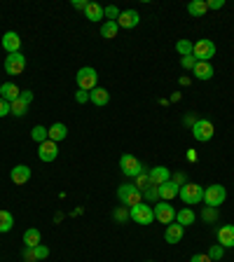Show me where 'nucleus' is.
I'll list each match as a JSON object with an SVG mask.
<instances>
[{
	"label": "nucleus",
	"instance_id": "42",
	"mask_svg": "<svg viewBox=\"0 0 234 262\" xmlns=\"http://www.w3.org/2000/svg\"><path fill=\"white\" fill-rule=\"evenodd\" d=\"M5 115H12L10 103H7L5 98H0V117H5Z\"/></svg>",
	"mask_w": 234,
	"mask_h": 262
},
{
	"label": "nucleus",
	"instance_id": "27",
	"mask_svg": "<svg viewBox=\"0 0 234 262\" xmlns=\"http://www.w3.org/2000/svg\"><path fill=\"white\" fill-rule=\"evenodd\" d=\"M187 12H190L192 16H204L208 12L206 0H192L190 5H187Z\"/></svg>",
	"mask_w": 234,
	"mask_h": 262
},
{
	"label": "nucleus",
	"instance_id": "16",
	"mask_svg": "<svg viewBox=\"0 0 234 262\" xmlns=\"http://www.w3.org/2000/svg\"><path fill=\"white\" fill-rule=\"evenodd\" d=\"M19 96H22V89L16 87L14 82H3V87H0V98H5L7 103H14Z\"/></svg>",
	"mask_w": 234,
	"mask_h": 262
},
{
	"label": "nucleus",
	"instance_id": "44",
	"mask_svg": "<svg viewBox=\"0 0 234 262\" xmlns=\"http://www.w3.org/2000/svg\"><path fill=\"white\" fill-rule=\"evenodd\" d=\"M171 180H174V183H176V185H178V187H183V185H185V183H187L185 173H174V178H171Z\"/></svg>",
	"mask_w": 234,
	"mask_h": 262
},
{
	"label": "nucleus",
	"instance_id": "24",
	"mask_svg": "<svg viewBox=\"0 0 234 262\" xmlns=\"http://www.w3.org/2000/svg\"><path fill=\"white\" fill-rule=\"evenodd\" d=\"M197 215L192 208H180V211H176V223L183 225V227H187V225H195Z\"/></svg>",
	"mask_w": 234,
	"mask_h": 262
},
{
	"label": "nucleus",
	"instance_id": "23",
	"mask_svg": "<svg viewBox=\"0 0 234 262\" xmlns=\"http://www.w3.org/2000/svg\"><path fill=\"white\" fill-rule=\"evenodd\" d=\"M66 136H68V126H66V124H61V122H54V124L49 126V141L59 143V141H63Z\"/></svg>",
	"mask_w": 234,
	"mask_h": 262
},
{
	"label": "nucleus",
	"instance_id": "32",
	"mask_svg": "<svg viewBox=\"0 0 234 262\" xmlns=\"http://www.w3.org/2000/svg\"><path fill=\"white\" fill-rule=\"evenodd\" d=\"M176 52L180 54V59H183V56H192V42L190 40H178V42H176Z\"/></svg>",
	"mask_w": 234,
	"mask_h": 262
},
{
	"label": "nucleus",
	"instance_id": "40",
	"mask_svg": "<svg viewBox=\"0 0 234 262\" xmlns=\"http://www.w3.org/2000/svg\"><path fill=\"white\" fill-rule=\"evenodd\" d=\"M75 101H77V103H87V101H89V92H84V89H77V92H75Z\"/></svg>",
	"mask_w": 234,
	"mask_h": 262
},
{
	"label": "nucleus",
	"instance_id": "43",
	"mask_svg": "<svg viewBox=\"0 0 234 262\" xmlns=\"http://www.w3.org/2000/svg\"><path fill=\"white\" fill-rule=\"evenodd\" d=\"M190 262H213V260L206 255V253H197V255L190 257Z\"/></svg>",
	"mask_w": 234,
	"mask_h": 262
},
{
	"label": "nucleus",
	"instance_id": "48",
	"mask_svg": "<svg viewBox=\"0 0 234 262\" xmlns=\"http://www.w3.org/2000/svg\"><path fill=\"white\" fill-rule=\"evenodd\" d=\"M187 162H197V150H187Z\"/></svg>",
	"mask_w": 234,
	"mask_h": 262
},
{
	"label": "nucleus",
	"instance_id": "9",
	"mask_svg": "<svg viewBox=\"0 0 234 262\" xmlns=\"http://www.w3.org/2000/svg\"><path fill=\"white\" fill-rule=\"evenodd\" d=\"M120 169H122V173H124V176L136 178V176L143 171V164L138 162L134 155H122V157H120Z\"/></svg>",
	"mask_w": 234,
	"mask_h": 262
},
{
	"label": "nucleus",
	"instance_id": "22",
	"mask_svg": "<svg viewBox=\"0 0 234 262\" xmlns=\"http://www.w3.org/2000/svg\"><path fill=\"white\" fill-rule=\"evenodd\" d=\"M89 101H92L94 105H105L110 101V94H108V89H103V87H96V89H92L89 92Z\"/></svg>",
	"mask_w": 234,
	"mask_h": 262
},
{
	"label": "nucleus",
	"instance_id": "34",
	"mask_svg": "<svg viewBox=\"0 0 234 262\" xmlns=\"http://www.w3.org/2000/svg\"><path fill=\"white\" fill-rule=\"evenodd\" d=\"M223 253H225V248H223L220 244H216V246H211V248H208L206 255L211 257L213 262H220V260H223Z\"/></svg>",
	"mask_w": 234,
	"mask_h": 262
},
{
	"label": "nucleus",
	"instance_id": "49",
	"mask_svg": "<svg viewBox=\"0 0 234 262\" xmlns=\"http://www.w3.org/2000/svg\"><path fill=\"white\" fill-rule=\"evenodd\" d=\"M0 87H3V82H0Z\"/></svg>",
	"mask_w": 234,
	"mask_h": 262
},
{
	"label": "nucleus",
	"instance_id": "1",
	"mask_svg": "<svg viewBox=\"0 0 234 262\" xmlns=\"http://www.w3.org/2000/svg\"><path fill=\"white\" fill-rule=\"evenodd\" d=\"M178 196L183 199V204H185V206H195V204L204 202V187L197 185V183H185V185L180 187Z\"/></svg>",
	"mask_w": 234,
	"mask_h": 262
},
{
	"label": "nucleus",
	"instance_id": "41",
	"mask_svg": "<svg viewBox=\"0 0 234 262\" xmlns=\"http://www.w3.org/2000/svg\"><path fill=\"white\" fill-rule=\"evenodd\" d=\"M35 253H38V260H45V257H49V248L47 246H35Z\"/></svg>",
	"mask_w": 234,
	"mask_h": 262
},
{
	"label": "nucleus",
	"instance_id": "10",
	"mask_svg": "<svg viewBox=\"0 0 234 262\" xmlns=\"http://www.w3.org/2000/svg\"><path fill=\"white\" fill-rule=\"evenodd\" d=\"M155 220H159L162 225H171L176 220V211L169 202H157L155 204Z\"/></svg>",
	"mask_w": 234,
	"mask_h": 262
},
{
	"label": "nucleus",
	"instance_id": "38",
	"mask_svg": "<svg viewBox=\"0 0 234 262\" xmlns=\"http://www.w3.org/2000/svg\"><path fill=\"white\" fill-rule=\"evenodd\" d=\"M216 218H218V208H213V206L204 208V220H206V223H211V220H216Z\"/></svg>",
	"mask_w": 234,
	"mask_h": 262
},
{
	"label": "nucleus",
	"instance_id": "45",
	"mask_svg": "<svg viewBox=\"0 0 234 262\" xmlns=\"http://www.w3.org/2000/svg\"><path fill=\"white\" fill-rule=\"evenodd\" d=\"M206 5L208 10H220V7H225V0H208Z\"/></svg>",
	"mask_w": 234,
	"mask_h": 262
},
{
	"label": "nucleus",
	"instance_id": "12",
	"mask_svg": "<svg viewBox=\"0 0 234 262\" xmlns=\"http://www.w3.org/2000/svg\"><path fill=\"white\" fill-rule=\"evenodd\" d=\"M0 42H3V49H5L7 54H16V52L22 49V38H19V33H14V31H7Z\"/></svg>",
	"mask_w": 234,
	"mask_h": 262
},
{
	"label": "nucleus",
	"instance_id": "39",
	"mask_svg": "<svg viewBox=\"0 0 234 262\" xmlns=\"http://www.w3.org/2000/svg\"><path fill=\"white\" fill-rule=\"evenodd\" d=\"M180 66H183L185 71H192V68L197 66V59L195 56H183V59H180Z\"/></svg>",
	"mask_w": 234,
	"mask_h": 262
},
{
	"label": "nucleus",
	"instance_id": "4",
	"mask_svg": "<svg viewBox=\"0 0 234 262\" xmlns=\"http://www.w3.org/2000/svg\"><path fill=\"white\" fill-rule=\"evenodd\" d=\"M129 215H131V220H134L136 225H153V220H155V208L141 202V204H136V206L129 208Z\"/></svg>",
	"mask_w": 234,
	"mask_h": 262
},
{
	"label": "nucleus",
	"instance_id": "18",
	"mask_svg": "<svg viewBox=\"0 0 234 262\" xmlns=\"http://www.w3.org/2000/svg\"><path fill=\"white\" fill-rule=\"evenodd\" d=\"M218 244L223 248H234V225H223L218 229Z\"/></svg>",
	"mask_w": 234,
	"mask_h": 262
},
{
	"label": "nucleus",
	"instance_id": "35",
	"mask_svg": "<svg viewBox=\"0 0 234 262\" xmlns=\"http://www.w3.org/2000/svg\"><path fill=\"white\" fill-rule=\"evenodd\" d=\"M143 196H145L147 202H157L159 199V185H150L143 190Z\"/></svg>",
	"mask_w": 234,
	"mask_h": 262
},
{
	"label": "nucleus",
	"instance_id": "31",
	"mask_svg": "<svg viewBox=\"0 0 234 262\" xmlns=\"http://www.w3.org/2000/svg\"><path fill=\"white\" fill-rule=\"evenodd\" d=\"M153 185V180H150V173H145V171H141V173L136 176V183H134V187H136V190H145V187H150Z\"/></svg>",
	"mask_w": 234,
	"mask_h": 262
},
{
	"label": "nucleus",
	"instance_id": "13",
	"mask_svg": "<svg viewBox=\"0 0 234 262\" xmlns=\"http://www.w3.org/2000/svg\"><path fill=\"white\" fill-rule=\"evenodd\" d=\"M141 24V14L136 10H122L120 19H117V26L120 28H136Z\"/></svg>",
	"mask_w": 234,
	"mask_h": 262
},
{
	"label": "nucleus",
	"instance_id": "36",
	"mask_svg": "<svg viewBox=\"0 0 234 262\" xmlns=\"http://www.w3.org/2000/svg\"><path fill=\"white\" fill-rule=\"evenodd\" d=\"M24 262H40L38 260V253H35V248H26V246H24Z\"/></svg>",
	"mask_w": 234,
	"mask_h": 262
},
{
	"label": "nucleus",
	"instance_id": "47",
	"mask_svg": "<svg viewBox=\"0 0 234 262\" xmlns=\"http://www.w3.org/2000/svg\"><path fill=\"white\" fill-rule=\"evenodd\" d=\"M19 98H22V101H26V103H31V101H33V92H22V96H19Z\"/></svg>",
	"mask_w": 234,
	"mask_h": 262
},
{
	"label": "nucleus",
	"instance_id": "29",
	"mask_svg": "<svg viewBox=\"0 0 234 262\" xmlns=\"http://www.w3.org/2000/svg\"><path fill=\"white\" fill-rule=\"evenodd\" d=\"M117 21H103V26H101V38H105V40H113V38H117Z\"/></svg>",
	"mask_w": 234,
	"mask_h": 262
},
{
	"label": "nucleus",
	"instance_id": "20",
	"mask_svg": "<svg viewBox=\"0 0 234 262\" xmlns=\"http://www.w3.org/2000/svg\"><path fill=\"white\" fill-rule=\"evenodd\" d=\"M24 244H26V248H35V246L42 244V234H40L38 227H28L26 232H24Z\"/></svg>",
	"mask_w": 234,
	"mask_h": 262
},
{
	"label": "nucleus",
	"instance_id": "46",
	"mask_svg": "<svg viewBox=\"0 0 234 262\" xmlns=\"http://www.w3.org/2000/svg\"><path fill=\"white\" fill-rule=\"evenodd\" d=\"M87 0H73V7H75V10H87Z\"/></svg>",
	"mask_w": 234,
	"mask_h": 262
},
{
	"label": "nucleus",
	"instance_id": "19",
	"mask_svg": "<svg viewBox=\"0 0 234 262\" xmlns=\"http://www.w3.org/2000/svg\"><path fill=\"white\" fill-rule=\"evenodd\" d=\"M192 73H195L197 80H211V77H213L211 61H197V66L192 68Z\"/></svg>",
	"mask_w": 234,
	"mask_h": 262
},
{
	"label": "nucleus",
	"instance_id": "2",
	"mask_svg": "<svg viewBox=\"0 0 234 262\" xmlns=\"http://www.w3.org/2000/svg\"><path fill=\"white\" fill-rule=\"evenodd\" d=\"M75 82H77V89L92 92V89L98 87V73L94 71L92 66H84V68H80V71H77Z\"/></svg>",
	"mask_w": 234,
	"mask_h": 262
},
{
	"label": "nucleus",
	"instance_id": "21",
	"mask_svg": "<svg viewBox=\"0 0 234 262\" xmlns=\"http://www.w3.org/2000/svg\"><path fill=\"white\" fill-rule=\"evenodd\" d=\"M150 180H153V185H162V183L171 180V171L166 166H155V169H150Z\"/></svg>",
	"mask_w": 234,
	"mask_h": 262
},
{
	"label": "nucleus",
	"instance_id": "6",
	"mask_svg": "<svg viewBox=\"0 0 234 262\" xmlns=\"http://www.w3.org/2000/svg\"><path fill=\"white\" fill-rule=\"evenodd\" d=\"M227 199V190H225L223 185H208V187H204V202H206V206H220V204Z\"/></svg>",
	"mask_w": 234,
	"mask_h": 262
},
{
	"label": "nucleus",
	"instance_id": "7",
	"mask_svg": "<svg viewBox=\"0 0 234 262\" xmlns=\"http://www.w3.org/2000/svg\"><path fill=\"white\" fill-rule=\"evenodd\" d=\"M213 134H216V129H213L211 120H197L195 124H192V136H195L199 143L211 141Z\"/></svg>",
	"mask_w": 234,
	"mask_h": 262
},
{
	"label": "nucleus",
	"instance_id": "30",
	"mask_svg": "<svg viewBox=\"0 0 234 262\" xmlns=\"http://www.w3.org/2000/svg\"><path fill=\"white\" fill-rule=\"evenodd\" d=\"M10 110H12L14 117H24V115L28 113V103L26 101H22V98H16L14 103H10Z\"/></svg>",
	"mask_w": 234,
	"mask_h": 262
},
{
	"label": "nucleus",
	"instance_id": "14",
	"mask_svg": "<svg viewBox=\"0 0 234 262\" xmlns=\"http://www.w3.org/2000/svg\"><path fill=\"white\" fill-rule=\"evenodd\" d=\"M10 176H12V183H14V185H24V183L31 180V166H26V164H16Z\"/></svg>",
	"mask_w": 234,
	"mask_h": 262
},
{
	"label": "nucleus",
	"instance_id": "15",
	"mask_svg": "<svg viewBox=\"0 0 234 262\" xmlns=\"http://www.w3.org/2000/svg\"><path fill=\"white\" fill-rule=\"evenodd\" d=\"M183 234H185V227L178 223H171V225H166L164 239H166V244H178V241L183 239Z\"/></svg>",
	"mask_w": 234,
	"mask_h": 262
},
{
	"label": "nucleus",
	"instance_id": "8",
	"mask_svg": "<svg viewBox=\"0 0 234 262\" xmlns=\"http://www.w3.org/2000/svg\"><path fill=\"white\" fill-rule=\"evenodd\" d=\"M24 71H26V56H24L22 52L5 56V73L7 75H22Z\"/></svg>",
	"mask_w": 234,
	"mask_h": 262
},
{
	"label": "nucleus",
	"instance_id": "17",
	"mask_svg": "<svg viewBox=\"0 0 234 262\" xmlns=\"http://www.w3.org/2000/svg\"><path fill=\"white\" fill-rule=\"evenodd\" d=\"M178 192H180V187L176 185L174 180H166V183L159 185V199H162V202H171V199L178 196Z\"/></svg>",
	"mask_w": 234,
	"mask_h": 262
},
{
	"label": "nucleus",
	"instance_id": "28",
	"mask_svg": "<svg viewBox=\"0 0 234 262\" xmlns=\"http://www.w3.org/2000/svg\"><path fill=\"white\" fill-rule=\"evenodd\" d=\"M31 138L35 143H45V141H49V129L47 126H42V124H38V126H33V131H31Z\"/></svg>",
	"mask_w": 234,
	"mask_h": 262
},
{
	"label": "nucleus",
	"instance_id": "26",
	"mask_svg": "<svg viewBox=\"0 0 234 262\" xmlns=\"http://www.w3.org/2000/svg\"><path fill=\"white\" fill-rule=\"evenodd\" d=\"M12 227H14V215L10 211H0V234L12 232Z\"/></svg>",
	"mask_w": 234,
	"mask_h": 262
},
{
	"label": "nucleus",
	"instance_id": "5",
	"mask_svg": "<svg viewBox=\"0 0 234 262\" xmlns=\"http://www.w3.org/2000/svg\"><path fill=\"white\" fill-rule=\"evenodd\" d=\"M192 56H195L197 61H211L213 56H216V45L206 38L197 40V42L192 45Z\"/></svg>",
	"mask_w": 234,
	"mask_h": 262
},
{
	"label": "nucleus",
	"instance_id": "11",
	"mask_svg": "<svg viewBox=\"0 0 234 262\" xmlns=\"http://www.w3.org/2000/svg\"><path fill=\"white\" fill-rule=\"evenodd\" d=\"M38 157L40 162H54L59 157V143L54 141H45L38 145Z\"/></svg>",
	"mask_w": 234,
	"mask_h": 262
},
{
	"label": "nucleus",
	"instance_id": "25",
	"mask_svg": "<svg viewBox=\"0 0 234 262\" xmlns=\"http://www.w3.org/2000/svg\"><path fill=\"white\" fill-rule=\"evenodd\" d=\"M84 16H87L89 21H98V19H103L105 16V10L98 3H89L87 10H84Z\"/></svg>",
	"mask_w": 234,
	"mask_h": 262
},
{
	"label": "nucleus",
	"instance_id": "37",
	"mask_svg": "<svg viewBox=\"0 0 234 262\" xmlns=\"http://www.w3.org/2000/svg\"><path fill=\"white\" fill-rule=\"evenodd\" d=\"M103 10H105V16H108V21H117V19H120V10H117L115 5L103 7Z\"/></svg>",
	"mask_w": 234,
	"mask_h": 262
},
{
	"label": "nucleus",
	"instance_id": "3",
	"mask_svg": "<svg viewBox=\"0 0 234 262\" xmlns=\"http://www.w3.org/2000/svg\"><path fill=\"white\" fill-rule=\"evenodd\" d=\"M117 199H120L124 206H136V204L143 202V192L136 190V187L131 185V183H124V185L117 187Z\"/></svg>",
	"mask_w": 234,
	"mask_h": 262
},
{
	"label": "nucleus",
	"instance_id": "33",
	"mask_svg": "<svg viewBox=\"0 0 234 262\" xmlns=\"http://www.w3.org/2000/svg\"><path fill=\"white\" fill-rule=\"evenodd\" d=\"M113 218L117 220V223H126V220H131L129 208H126V206H117V208H115V213H113Z\"/></svg>",
	"mask_w": 234,
	"mask_h": 262
}]
</instances>
